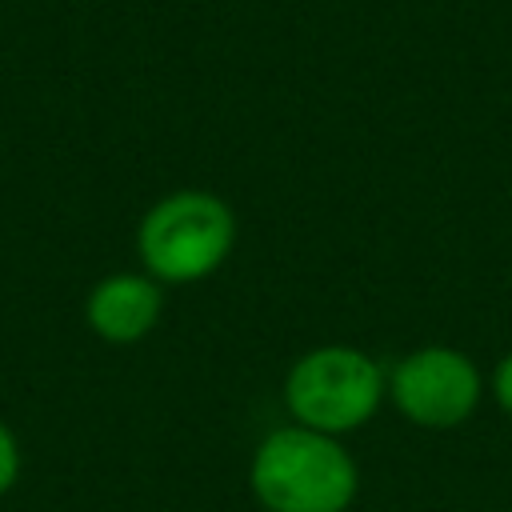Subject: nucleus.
Segmentation results:
<instances>
[{
	"label": "nucleus",
	"instance_id": "6",
	"mask_svg": "<svg viewBox=\"0 0 512 512\" xmlns=\"http://www.w3.org/2000/svg\"><path fill=\"white\" fill-rule=\"evenodd\" d=\"M16 472H20V448H16V436L8 432V424L0 420V496L16 484Z\"/></svg>",
	"mask_w": 512,
	"mask_h": 512
},
{
	"label": "nucleus",
	"instance_id": "7",
	"mask_svg": "<svg viewBox=\"0 0 512 512\" xmlns=\"http://www.w3.org/2000/svg\"><path fill=\"white\" fill-rule=\"evenodd\" d=\"M488 388H492V396H496V404L512 416V352L508 356H500V364L492 368V380H488Z\"/></svg>",
	"mask_w": 512,
	"mask_h": 512
},
{
	"label": "nucleus",
	"instance_id": "2",
	"mask_svg": "<svg viewBox=\"0 0 512 512\" xmlns=\"http://www.w3.org/2000/svg\"><path fill=\"white\" fill-rule=\"evenodd\" d=\"M236 244L232 208L204 188H180L156 200L140 228L136 248L152 280L160 284H192L212 276Z\"/></svg>",
	"mask_w": 512,
	"mask_h": 512
},
{
	"label": "nucleus",
	"instance_id": "5",
	"mask_svg": "<svg viewBox=\"0 0 512 512\" xmlns=\"http://www.w3.org/2000/svg\"><path fill=\"white\" fill-rule=\"evenodd\" d=\"M160 312H164L160 280L140 276V272L104 276L88 292V304H84L92 332L108 344H136L140 336H148L156 328Z\"/></svg>",
	"mask_w": 512,
	"mask_h": 512
},
{
	"label": "nucleus",
	"instance_id": "3",
	"mask_svg": "<svg viewBox=\"0 0 512 512\" xmlns=\"http://www.w3.org/2000/svg\"><path fill=\"white\" fill-rule=\"evenodd\" d=\"M388 392V376L364 348L320 344L292 360L284 376V404L292 424L316 428L324 436H344L364 428Z\"/></svg>",
	"mask_w": 512,
	"mask_h": 512
},
{
	"label": "nucleus",
	"instance_id": "4",
	"mask_svg": "<svg viewBox=\"0 0 512 512\" xmlns=\"http://www.w3.org/2000/svg\"><path fill=\"white\" fill-rule=\"evenodd\" d=\"M388 396L404 420L440 432L464 424L480 408L484 380L472 356H464L460 348L424 344L388 372Z\"/></svg>",
	"mask_w": 512,
	"mask_h": 512
},
{
	"label": "nucleus",
	"instance_id": "1",
	"mask_svg": "<svg viewBox=\"0 0 512 512\" xmlns=\"http://www.w3.org/2000/svg\"><path fill=\"white\" fill-rule=\"evenodd\" d=\"M248 484L264 512H348L360 472L340 436L284 424L256 444Z\"/></svg>",
	"mask_w": 512,
	"mask_h": 512
}]
</instances>
